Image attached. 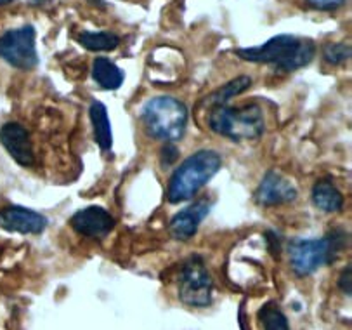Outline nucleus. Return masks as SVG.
Here are the masks:
<instances>
[{"instance_id": "nucleus-19", "label": "nucleus", "mask_w": 352, "mask_h": 330, "mask_svg": "<svg viewBox=\"0 0 352 330\" xmlns=\"http://www.w3.org/2000/svg\"><path fill=\"white\" fill-rule=\"evenodd\" d=\"M321 56L330 66H340L351 58V45L345 42H330L323 48Z\"/></svg>"}, {"instance_id": "nucleus-4", "label": "nucleus", "mask_w": 352, "mask_h": 330, "mask_svg": "<svg viewBox=\"0 0 352 330\" xmlns=\"http://www.w3.org/2000/svg\"><path fill=\"white\" fill-rule=\"evenodd\" d=\"M208 127L231 141H254L265 131V120L258 105L214 106L208 113Z\"/></svg>"}, {"instance_id": "nucleus-17", "label": "nucleus", "mask_w": 352, "mask_h": 330, "mask_svg": "<svg viewBox=\"0 0 352 330\" xmlns=\"http://www.w3.org/2000/svg\"><path fill=\"white\" fill-rule=\"evenodd\" d=\"M252 85V79L247 75H241L234 80H229L228 84H224L222 87H219L217 91L212 92L210 96L207 98L208 105L214 108V106H222V105H229L234 96L243 94L247 89H250Z\"/></svg>"}, {"instance_id": "nucleus-13", "label": "nucleus", "mask_w": 352, "mask_h": 330, "mask_svg": "<svg viewBox=\"0 0 352 330\" xmlns=\"http://www.w3.org/2000/svg\"><path fill=\"white\" fill-rule=\"evenodd\" d=\"M312 202L320 211L335 214L344 207V195L331 179H320L312 186Z\"/></svg>"}, {"instance_id": "nucleus-9", "label": "nucleus", "mask_w": 352, "mask_h": 330, "mask_svg": "<svg viewBox=\"0 0 352 330\" xmlns=\"http://www.w3.org/2000/svg\"><path fill=\"white\" fill-rule=\"evenodd\" d=\"M47 218L33 209L8 205L0 209V228L19 235H41L47 228Z\"/></svg>"}, {"instance_id": "nucleus-23", "label": "nucleus", "mask_w": 352, "mask_h": 330, "mask_svg": "<svg viewBox=\"0 0 352 330\" xmlns=\"http://www.w3.org/2000/svg\"><path fill=\"white\" fill-rule=\"evenodd\" d=\"M351 266H347V268L342 271L340 278H338V287H340V291L344 292V294L351 296V291H352V287H351Z\"/></svg>"}, {"instance_id": "nucleus-3", "label": "nucleus", "mask_w": 352, "mask_h": 330, "mask_svg": "<svg viewBox=\"0 0 352 330\" xmlns=\"http://www.w3.org/2000/svg\"><path fill=\"white\" fill-rule=\"evenodd\" d=\"M189 113L182 101L172 96H156L144 103L141 120L151 138L175 143L184 136Z\"/></svg>"}, {"instance_id": "nucleus-11", "label": "nucleus", "mask_w": 352, "mask_h": 330, "mask_svg": "<svg viewBox=\"0 0 352 330\" xmlns=\"http://www.w3.org/2000/svg\"><path fill=\"white\" fill-rule=\"evenodd\" d=\"M0 145L4 146L16 163L21 167H32L35 163V153H33L30 132L18 122H8L0 127Z\"/></svg>"}, {"instance_id": "nucleus-6", "label": "nucleus", "mask_w": 352, "mask_h": 330, "mask_svg": "<svg viewBox=\"0 0 352 330\" xmlns=\"http://www.w3.org/2000/svg\"><path fill=\"white\" fill-rule=\"evenodd\" d=\"M179 299L191 308H207L212 302L214 280L201 256H191L181 266L177 278Z\"/></svg>"}, {"instance_id": "nucleus-20", "label": "nucleus", "mask_w": 352, "mask_h": 330, "mask_svg": "<svg viewBox=\"0 0 352 330\" xmlns=\"http://www.w3.org/2000/svg\"><path fill=\"white\" fill-rule=\"evenodd\" d=\"M309 6L320 11H335L345 4V0H307Z\"/></svg>"}, {"instance_id": "nucleus-5", "label": "nucleus", "mask_w": 352, "mask_h": 330, "mask_svg": "<svg viewBox=\"0 0 352 330\" xmlns=\"http://www.w3.org/2000/svg\"><path fill=\"white\" fill-rule=\"evenodd\" d=\"M347 245V233L333 229L323 238H298L290 243L292 269L297 276H307L324 265H331Z\"/></svg>"}, {"instance_id": "nucleus-1", "label": "nucleus", "mask_w": 352, "mask_h": 330, "mask_svg": "<svg viewBox=\"0 0 352 330\" xmlns=\"http://www.w3.org/2000/svg\"><path fill=\"white\" fill-rule=\"evenodd\" d=\"M236 56L243 61L269 65L280 72L292 73L304 68L316 56V44L295 35H276L255 48L238 49Z\"/></svg>"}, {"instance_id": "nucleus-8", "label": "nucleus", "mask_w": 352, "mask_h": 330, "mask_svg": "<svg viewBox=\"0 0 352 330\" xmlns=\"http://www.w3.org/2000/svg\"><path fill=\"white\" fill-rule=\"evenodd\" d=\"M298 192L294 183L285 178L278 171H267L262 178L261 185L255 189V202L262 207H276V205H285L297 198Z\"/></svg>"}, {"instance_id": "nucleus-21", "label": "nucleus", "mask_w": 352, "mask_h": 330, "mask_svg": "<svg viewBox=\"0 0 352 330\" xmlns=\"http://www.w3.org/2000/svg\"><path fill=\"white\" fill-rule=\"evenodd\" d=\"M179 156V149L175 148L174 143H165L164 149H162V165L164 167H168V165H172V163L177 160Z\"/></svg>"}, {"instance_id": "nucleus-12", "label": "nucleus", "mask_w": 352, "mask_h": 330, "mask_svg": "<svg viewBox=\"0 0 352 330\" xmlns=\"http://www.w3.org/2000/svg\"><path fill=\"white\" fill-rule=\"evenodd\" d=\"M212 202L207 198L197 200L186 209L179 211L174 218L170 219L168 225V231H170L172 238L179 240V242H188L192 236L197 235L198 228H200L201 221L210 214Z\"/></svg>"}, {"instance_id": "nucleus-14", "label": "nucleus", "mask_w": 352, "mask_h": 330, "mask_svg": "<svg viewBox=\"0 0 352 330\" xmlns=\"http://www.w3.org/2000/svg\"><path fill=\"white\" fill-rule=\"evenodd\" d=\"M89 115H91L96 143H98L102 152H109L113 148V131L108 116V108L101 101H92L91 108H89Z\"/></svg>"}, {"instance_id": "nucleus-10", "label": "nucleus", "mask_w": 352, "mask_h": 330, "mask_svg": "<svg viewBox=\"0 0 352 330\" xmlns=\"http://www.w3.org/2000/svg\"><path fill=\"white\" fill-rule=\"evenodd\" d=\"M69 226L75 229L78 235H84L87 238L101 240L109 235L115 228V218L109 214L106 209L99 205H89V207L76 211L69 219Z\"/></svg>"}, {"instance_id": "nucleus-18", "label": "nucleus", "mask_w": 352, "mask_h": 330, "mask_svg": "<svg viewBox=\"0 0 352 330\" xmlns=\"http://www.w3.org/2000/svg\"><path fill=\"white\" fill-rule=\"evenodd\" d=\"M258 318L264 325V330H290L287 316L274 302H267V305L262 306L261 311H258Z\"/></svg>"}, {"instance_id": "nucleus-16", "label": "nucleus", "mask_w": 352, "mask_h": 330, "mask_svg": "<svg viewBox=\"0 0 352 330\" xmlns=\"http://www.w3.org/2000/svg\"><path fill=\"white\" fill-rule=\"evenodd\" d=\"M78 42L87 51L109 52L120 45V37L113 32H82Z\"/></svg>"}, {"instance_id": "nucleus-7", "label": "nucleus", "mask_w": 352, "mask_h": 330, "mask_svg": "<svg viewBox=\"0 0 352 330\" xmlns=\"http://www.w3.org/2000/svg\"><path fill=\"white\" fill-rule=\"evenodd\" d=\"M0 59L12 68L28 72L38 65L36 32L32 25L19 26L0 35Z\"/></svg>"}, {"instance_id": "nucleus-24", "label": "nucleus", "mask_w": 352, "mask_h": 330, "mask_svg": "<svg viewBox=\"0 0 352 330\" xmlns=\"http://www.w3.org/2000/svg\"><path fill=\"white\" fill-rule=\"evenodd\" d=\"M11 2H16V0H0V6H6V4H11Z\"/></svg>"}, {"instance_id": "nucleus-15", "label": "nucleus", "mask_w": 352, "mask_h": 330, "mask_svg": "<svg viewBox=\"0 0 352 330\" xmlns=\"http://www.w3.org/2000/svg\"><path fill=\"white\" fill-rule=\"evenodd\" d=\"M92 79L104 91H116L124 84V72L108 58H96L92 63Z\"/></svg>"}, {"instance_id": "nucleus-2", "label": "nucleus", "mask_w": 352, "mask_h": 330, "mask_svg": "<svg viewBox=\"0 0 352 330\" xmlns=\"http://www.w3.org/2000/svg\"><path fill=\"white\" fill-rule=\"evenodd\" d=\"M222 167V156L215 149H200L189 155L172 174L167 188L170 203H182L197 195Z\"/></svg>"}, {"instance_id": "nucleus-22", "label": "nucleus", "mask_w": 352, "mask_h": 330, "mask_svg": "<svg viewBox=\"0 0 352 330\" xmlns=\"http://www.w3.org/2000/svg\"><path fill=\"white\" fill-rule=\"evenodd\" d=\"M265 243H267V251L271 252L274 258H278L281 252V242H280V236L276 235L274 231H267L265 233Z\"/></svg>"}]
</instances>
